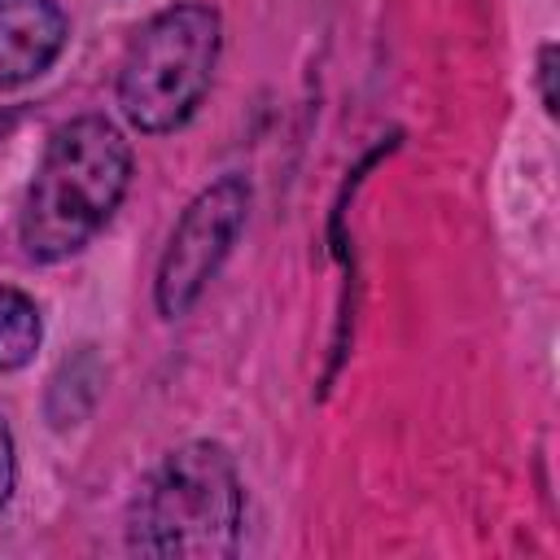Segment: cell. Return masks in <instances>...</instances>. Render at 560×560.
<instances>
[{
	"label": "cell",
	"instance_id": "8",
	"mask_svg": "<svg viewBox=\"0 0 560 560\" xmlns=\"http://www.w3.org/2000/svg\"><path fill=\"white\" fill-rule=\"evenodd\" d=\"M538 70H542V105L556 114V48H551V44L542 48V61H538Z\"/></svg>",
	"mask_w": 560,
	"mask_h": 560
},
{
	"label": "cell",
	"instance_id": "4",
	"mask_svg": "<svg viewBox=\"0 0 560 560\" xmlns=\"http://www.w3.org/2000/svg\"><path fill=\"white\" fill-rule=\"evenodd\" d=\"M245 206H249L245 179L228 175V179L210 184L184 210V219L171 232V245L162 254V267H158V311L166 319L184 315L201 298V289L210 284V276L219 271V262L228 258V249L245 223Z\"/></svg>",
	"mask_w": 560,
	"mask_h": 560
},
{
	"label": "cell",
	"instance_id": "2",
	"mask_svg": "<svg viewBox=\"0 0 560 560\" xmlns=\"http://www.w3.org/2000/svg\"><path fill=\"white\" fill-rule=\"evenodd\" d=\"M241 529V481L223 446L171 451L131 503V547L144 556H232Z\"/></svg>",
	"mask_w": 560,
	"mask_h": 560
},
{
	"label": "cell",
	"instance_id": "3",
	"mask_svg": "<svg viewBox=\"0 0 560 560\" xmlns=\"http://www.w3.org/2000/svg\"><path fill=\"white\" fill-rule=\"evenodd\" d=\"M219 57V13L175 4L158 13L127 48L118 70V105L140 131L179 127L206 96Z\"/></svg>",
	"mask_w": 560,
	"mask_h": 560
},
{
	"label": "cell",
	"instance_id": "1",
	"mask_svg": "<svg viewBox=\"0 0 560 560\" xmlns=\"http://www.w3.org/2000/svg\"><path fill=\"white\" fill-rule=\"evenodd\" d=\"M131 179V149L105 118H74L52 131L22 210V245L39 262L83 249Z\"/></svg>",
	"mask_w": 560,
	"mask_h": 560
},
{
	"label": "cell",
	"instance_id": "7",
	"mask_svg": "<svg viewBox=\"0 0 560 560\" xmlns=\"http://www.w3.org/2000/svg\"><path fill=\"white\" fill-rule=\"evenodd\" d=\"M13 490V438H9V424L0 420V508Z\"/></svg>",
	"mask_w": 560,
	"mask_h": 560
},
{
	"label": "cell",
	"instance_id": "5",
	"mask_svg": "<svg viewBox=\"0 0 560 560\" xmlns=\"http://www.w3.org/2000/svg\"><path fill=\"white\" fill-rule=\"evenodd\" d=\"M66 44L57 0H0V88H18L52 66Z\"/></svg>",
	"mask_w": 560,
	"mask_h": 560
},
{
	"label": "cell",
	"instance_id": "6",
	"mask_svg": "<svg viewBox=\"0 0 560 560\" xmlns=\"http://www.w3.org/2000/svg\"><path fill=\"white\" fill-rule=\"evenodd\" d=\"M39 332L44 328L35 302L18 289H0V372L31 363V354L39 350Z\"/></svg>",
	"mask_w": 560,
	"mask_h": 560
},
{
	"label": "cell",
	"instance_id": "9",
	"mask_svg": "<svg viewBox=\"0 0 560 560\" xmlns=\"http://www.w3.org/2000/svg\"><path fill=\"white\" fill-rule=\"evenodd\" d=\"M9 127H13V114H0V136H4Z\"/></svg>",
	"mask_w": 560,
	"mask_h": 560
}]
</instances>
